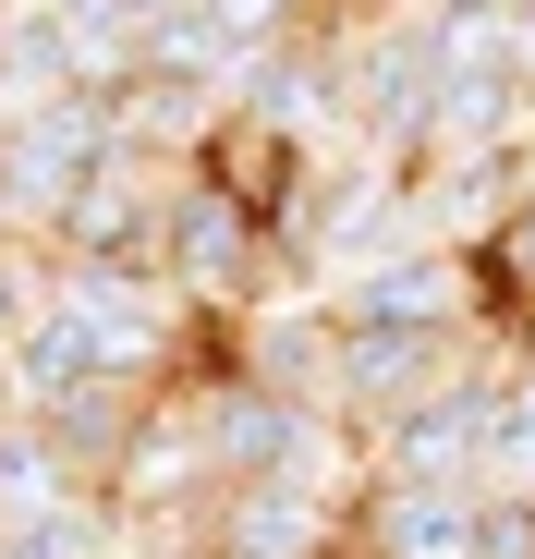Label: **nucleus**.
<instances>
[{
  "mask_svg": "<svg viewBox=\"0 0 535 559\" xmlns=\"http://www.w3.org/2000/svg\"><path fill=\"white\" fill-rule=\"evenodd\" d=\"M158 267H170V293H183L207 329H231V317H255L268 293H281V219H268L243 182H219L207 158L183 170V195H170V219H158Z\"/></svg>",
  "mask_w": 535,
  "mask_h": 559,
  "instance_id": "1",
  "label": "nucleus"
},
{
  "mask_svg": "<svg viewBox=\"0 0 535 559\" xmlns=\"http://www.w3.org/2000/svg\"><path fill=\"white\" fill-rule=\"evenodd\" d=\"M523 329H366V317H341V414L353 426H390L414 402H438L451 378H475V365H499Z\"/></svg>",
  "mask_w": 535,
  "mask_h": 559,
  "instance_id": "2",
  "label": "nucleus"
},
{
  "mask_svg": "<svg viewBox=\"0 0 535 559\" xmlns=\"http://www.w3.org/2000/svg\"><path fill=\"white\" fill-rule=\"evenodd\" d=\"M511 353H523V341H511ZM511 353L475 365V378H451L438 402L366 426V487H378V475H402V487H487V426H499V378H511Z\"/></svg>",
  "mask_w": 535,
  "mask_h": 559,
  "instance_id": "3",
  "label": "nucleus"
},
{
  "mask_svg": "<svg viewBox=\"0 0 535 559\" xmlns=\"http://www.w3.org/2000/svg\"><path fill=\"white\" fill-rule=\"evenodd\" d=\"M353 547L366 559H499V499L487 487H402V475H378L353 499Z\"/></svg>",
  "mask_w": 535,
  "mask_h": 559,
  "instance_id": "4",
  "label": "nucleus"
},
{
  "mask_svg": "<svg viewBox=\"0 0 535 559\" xmlns=\"http://www.w3.org/2000/svg\"><path fill=\"white\" fill-rule=\"evenodd\" d=\"M341 535H353V499L293 487V475H243L207 511V559H329Z\"/></svg>",
  "mask_w": 535,
  "mask_h": 559,
  "instance_id": "5",
  "label": "nucleus"
},
{
  "mask_svg": "<svg viewBox=\"0 0 535 559\" xmlns=\"http://www.w3.org/2000/svg\"><path fill=\"white\" fill-rule=\"evenodd\" d=\"M49 98H73V49L49 25V0H25V13H0V146H13Z\"/></svg>",
  "mask_w": 535,
  "mask_h": 559,
  "instance_id": "6",
  "label": "nucleus"
},
{
  "mask_svg": "<svg viewBox=\"0 0 535 559\" xmlns=\"http://www.w3.org/2000/svg\"><path fill=\"white\" fill-rule=\"evenodd\" d=\"M487 499H535V341L499 378V426H487Z\"/></svg>",
  "mask_w": 535,
  "mask_h": 559,
  "instance_id": "7",
  "label": "nucleus"
},
{
  "mask_svg": "<svg viewBox=\"0 0 535 559\" xmlns=\"http://www.w3.org/2000/svg\"><path fill=\"white\" fill-rule=\"evenodd\" d=\"M61 305V243L49 231H0V353Z\"/></svg>",
  "mask_w": 535,
  "mask_h": 559,
  "instance_id": "8",
  "label": "nucleus"
},
{
  "mask_svg": "<svg viewBox=\"0 0 535 559\" xmlns=\"http://www.w3.org/2000/svg\"><path fill=\"white\" fill-rule=\"evenodd\" d=\"M487 267H499V293H511V305H535V182H523V207H511V231H499Z\"/></svg>",
  "mask_w": 535,
  "mask_h": 559,
  "instance_id": "9",
  "label": "nucleus"
},
{
  "mask_svg": "<svg viewBox=\"0 0 535 559\" xmlns=\"http://www.w3.org/2000/svg\"><path fill=\"white\" fill-rule=\"evenodd\" d=\"M146 13H195V0H146Z\"/></svg>",
  "mask_w": 535,
  "mask_h": 559,
  "instance_id": "10",
  "label": "nucleus"
},
{
  "mask_svg": "<svg viewBox=\"0 0 535 559\" xmlns=\"http://www.w3.org/2000/svg\"><path fill=\"white\" fill-rule=\"evenodd\" d=\"M329 559H366V547H353V535H341V547H329Z\"/></svg>",
  "mask_w": 535,
  "mask_h": 559,
  "instance_id": "11",
  "label": "nucleus"
},
{
  "mask_svg": "<svg viewBox=\"0 0 535 559\" xmlns=\"http://www.w3.org/2000/svg\"><path fill=\"white\" fill-rule=\"evenodd\" d=\"M523 559H535V511H523Z\"/></svg>",
  "mask_w": 535,
  "mask_h": 559,
  "instance_id": "12",
  "label": "nucleus"
}]
</instances>
